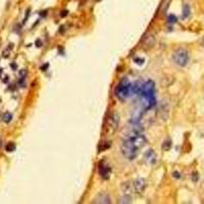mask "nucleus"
I'll return each instance as SVG.
<instances>
[{
	"label": "nucleus",
	"instance_id": "nucleus-23",
	"mask_svg": "<svg viewBox=\"0 0 204 204\" xmlns=\"http://www.w3.org/2000/svg\"><path fill=\"white\" fill-rule=\"evenodd\" d=\"M173 176H174L176 179H180V174H179L178 171H175L174 174H173Z\"/></svg>",
	"mask_w": 204,
	"mask_h": 204
},
{
	"label": "nucleus",
	"instance_id": "nucleus-21",
	"mask_svg": "<svg viewBox=\"0 0 204 204\" xmlns=\"http://www.w3.org/2000/svg\"><path fill=\"white\" fill-rule=\"evenodd\" d=\"M26 75H27V70H19V78H21V79H23V78H26Z\"/></svg>",
	"mask_w": 204,
	"mask_h": 204
},
{
	"label": "nucleus",
	"instance_id": "nucleus-5",
	"mask_svg": "<svg viewBox=\"0 0 204 204\" xmlns=\"http://www.w3.org/2000/svg\"><path fill=\"white\" fill-rule=\"evenodd\" d=\"M127 140L129 141L132 145L135 146L137 149H139V150H140L141 148H143L144 146L146 145V143H147L146 138L144 136H142V135H137V136L129 137V138H127Z\"/></svg>",
	"mask_w": 204,
	"mask_h": 204
},
{
	"label": "nucleus",
	"instance_id": "nucleus-22",
	"mask_svg": "<svg viewBox=\"0 0 204 204\" xmlns=\"http://www.w3.org/2000/svg\"><path fill=\"white\" fill-rule=\"evenodd\" d=\"M135 62H136L137 64H143L144 59L143 58H136L135 59Z\"/></svg>",
	"mask_w": 204,
	"mask_h": 204
},
{
	"label": "nucleus",
	"instance_id": "nucleus-20",
	"mask_svg": "<svg viewBox=\"0 0 204 204\" xmlns=\"http://www.w3.org/2000/svg\"><path fill=\"white\" fill-rule=\"evenodd\" d=\"M198 176H199V175H198L197 171H194V173L192 174V181L193 182H197L198 179H199V177Z\"/></svg>",
	"mask_w": 204,
	"mask_h": 204
},
{
	"label": "nucleus",
	"instance_id": "nucleus-7",
	"mask_svg": "<svg viewBox=\"0 0 204 204\" xmlns=\"http://www.w3.org/2000/svg\"><path fill=\"white\" fill-rule=\"evenodd\" d=\"M93 203H103V204H108L111 203V200L109 195H107L106 193H101V194H98L94 199Z\"/></svg>",
	"mask_w": 204,
	"mask_h": 204
},
{
	"label": "nucleus",
	"instance_id": "nucleus-14",
	"mask_svg": "<svg viewBox=\"0 0 204 204\" xmlns=\"http://www.w3.org/2000/svg\"><path fill=\"white\" fill-rule=\"evenodd\" d=\"M171 141L169 140V139L164 141L163 144H162V149H163L164 151H169V149H171Z\"/></svg>",
	"mask_w": 204,
	"mask_h": 204
},
{
	"label": "nucleus",
	"instance_id": "nucleus-3",
	"mask_svg": "<svg viewBox=\"0 0 204 204\" xmlns=\"http://www.w3.org/2000/svg\"><path fill=\"white\" fill-rule=\"evenodd\" d=\"M131 90H132V86L131 84H130V82L127 79H124V80L120 83V85L117 86L116 90H115V95L120 99H124L130 95Z\"/></svg>",
	"mask_w": 204,
	"mask_h": 204
},
{
	"label": "nucleus",
	"instance_id": "nucleus-15",
	"mask_svg": "<svg viewBox=\"0 0 204 204\" xmlns=\"http://www.w3.org/2000/svg\"><path fill=\"white\" fill-rule=\"evenodd\" d=\"M132 202V197L130 195H124L120 200V203H131Z\"/></svg>",
	"mask_w": 204,
	"mask_h": 204
},
{
	"label": "nucleus",
	"instance_id": "nucleus-2",
	"mask_svg": "<svg viewBox=\"0 0 204 204\" xmlns=\"http://www.w3.org/2000/svg\"><path fill=\"white\" fill-rule=\"evenodd\" d=\"M139 152V149H137L135 146H133L129 141L126 139V140L122 142V153L124 157L128 158L130 160H133L137 157Z\"/></svg>",
	"mask_w": 204,
	"mask_h": 204
},
{
	"label": "nucleus",
	"instance_id": "nucleus-18",
	"mask_svg": "<svg viewBox=\"0 0 204 204\" xmlns=\"http://www.w3.org/2000/svg\"><path fill=\"white\" fill-rule=\"evenodd\" d=\"M167 21H169V23H175L177 21V17H175L174 14H171L169 17V19H167Z\"/></svg>",
	"mask_w": 204,
	"mask_h": 204
},
{
	"label": "nucleus",
	"instance_id": "nucleus-4",
	"mask_svg": "<svg viewBox=\"0 0 204 204\" xmlns=\"http://www.w3.org/2000/svg\"><path fill=\"white\" fill-rule=\"evenodd\" d=\"M154 83L152 81H147L145 84L142 85L140 93L142 94V96L145 98H150V97H154Z\"/></svg>",
	"mask_w": 204,
	"mask_h": 204
},
{
	"label": "nucleus",
	"instance_id": "nucleus-6",
	"mask_svg": "<svg viewBox=\"0 0 204 204\" xmlns=\"http://www.w3.org/2000/svg\"><path fill=\"white\" fill-rule=\"evenodd\" d=\"M155 45V37L152 34H147L142 40V47L145 50L151 49L153 46Z\"/></svg>",
	"mask_w": 204,
	"mask_h": 204
},
{
	"label": "nucleus",
	"instance_id": "nucleus-8",
	"mask_svg": "<svg viewBox=\"0 0 204 204\" xmlns=\"http://www.w3.org/2000/svg\"><path fill=\"white\" fill-rule=\"evenodd\" d=\"M146 187V181L143 178H138L134 181V188L137 193H142Z\"/></svg>",
	"mask_w": 204,
	"mask_h": 204
},
{
	"label": "nucleus",
	"instance_id": "nucleus-19",
	"mask_svg": "<svg viewBox=\"0 0 204 204\" xmlns=\"http://www.w3.org/2000/svg\"><path fill=\"white\" fill-rule=\"evenodd\" d=\"M11 48H12V44H10L9 49L7 48V49H5L4 51H3V57H7L8 55H9V52H10V50H11Z\"/></svg>",
	"mask_w": 204,
	"mask_h": 204
},
{
	"label": "nucleus",
	"instance_id": "nucleus-10",
	"mask_svg": "<svg viewBox=\"0 0 204 204\" xmlns=\"http://www.w3.org/2000/svg\"><path fill=\"white\" fill-rule=\"evenodd\" d=\"M108 124H110V127L113 128V129H116L118 124H120V115L117 113H112L108 120Z\"/></svg>",
	"mask_w": 204,
	"mask_h": 204
},
{
	"label": "nucleus",
	"instance_id": "nucleus-12",
	"mask_svg": "<svg viewBox=\"0 0 204 204\" xmlns=\"http://www.w3.org/2000/svg\"><path fill=\"white\" fill-rule=\"evenodd\" d=\"M145 159L147 160L148 162H153L155 159V153L153 150H149L147 153L145 154Z\"/></svg>",
	"mask_w": 204,
	"mask_h": 204
},
{
	"label": "nucleus",
	"instance_id": "nucleus-13",
	"mask_svg": "<svg viewBox=\"0 0 204 204\" xmlns=\"http://www.w3.org/2000/svg\"><path fill=\"white\" fill-rule=\"evenodd\" d=\"M190 13H191L190 6H189L188 4H184V6H183V17L184 19H187V17H189Z\"/></svg>",
	"mask_w": 204,
	"mask_h": 204
},
{
	"label": "nucleus",
	"instance_id": "nucleus-9",
	"mask_svg": "<svg viewBox=\"0 0 204 204\" xmlns=\"http://www.w3.org/2000/svg\"><path fill=\"white\" fill-rule=\"evenodd\" d=\"M99 173H100L101 177L103 179H108L109 178V174H110V169H109L107 164L102 162L101 165L99 167Z\"/></svg>",
	"mask_w": 204,
	"mask_h": 204
},
{
	"label": "nucleus",
	"instance_id": "nucleus-1",
	"mask_svg": "<svg viewBox=\"0 0 204 204\" xmlns=\"http://www.w3.org/2000/svg\"><path fill=\"white\" fill-rule=\"evenodd\" d=\"M173 60L179 66H186L189 62V52L184 48H179L173 54Z\"/></svg>",
	"mask_w": 204,
	"mask_h": 204
},
{
	"label": "nucleus",
	"instance_id": "nucleus-16",
	"mask_svg": "<svg viewBox=\"0 0 204 204\" xmlns=\"http://www.w3.org/2000/svg\"><path fill=\"white\" fill-rule=\"evenodd\" d=\"M5 149H6L7 152H12V151L15 150V144H14L13 142H10V143H8L6 145Z\"/></svg>",
	"mask_w": 204,
	"mask_h": 204
},
{
	"label": "nucleus",
	"instance_id": "nucleus-11",
	"mask_svg": "<svg viewBox=\"0 0 204 204\" xmlns=\"http://www.w3.org/2000/svg\"><path fill=\"white\" fill-rule=\"evenodd\" d=\"M122 193H124V195H130V196H131L132 191H133V189H132V185L129 183V182H124V183H122Z\"/></svg>",
	"mask_w": 204,
	"mask_h": 204
},
{
	"label": "nucleus",
	"instance_id": "nucleus-25",
	"mask_svg": "<svg viewBox=\"0 0 204 204\" xmlns=\"http://www.w3.org/2000/svg\"><path fill=\"white\" fill-rule=\"evenodd\" d=\"M202 46L204 47V39H203V42H202Z\"/></svg>",
	"mask_w": 204,
	"mask_h": 204
},
{
	"label": "nucleus",
	"instance_id": "nucleus-24",
	"mask_svg": "<svg viewBox=\"0 0 204 204\" xmlns=\"http://www.w3.org/2000/svg\"><path fill=\"white\" fill-rule=\"evenodd\" d=\"M68 13V11H66V10H64V11H62V13H61V17H66V14Z\"/></svg>",
	"mask_w": 204,
	"mask_h": 204
},
{
	"label": "nucleus",
	"instance_id": "nucleus-17",
	"mask_svg": "<svg viewBox=\"0 0 204 204\" xmlns=\"http://www.w3.org/2000/svg\"><path fill=\"white\" fill-rule=\"evenodd\" d=\"M11 118H12V115L8 112L4 113V115H3V120H4L5 122H11Z\"/></svg>",
	"mask_w": 204,
	"mask_h": 204
}]
</instances>
